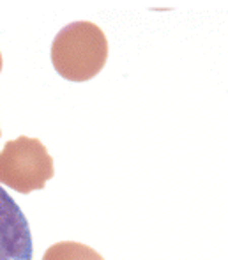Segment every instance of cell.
<instances>
[{
    "instance_id": "cell-1",
    "label": "cell",
    "mask_w": 228,
    "mask_h": 260,
    "mask_svg": "<svg viewBox=\"0 0 228 260\" xmlns=\"http://www.w3.org/2000/svg\"><path fill=\"white\" fill-rule=\"evenodd\" d=\"M51 64L69 82H89L103 71L108 39L92 21H73L58 30L51 43Z\"/></svg>"
},
{
    "instance_id": "cell-2",
    "label": "cell",
    "mask_w": 228,
    "mask_h": 260,
    "mask_svg": "<svg viewBox=\"0 0 228 260\" xmlns=\"http://www.w3.org/2000/svg\"><path fill=\"white\" fill-rule=\"evenodd\" d=\"M53 175V157L41 140L18 137L4 145L0 152V184L28 195L45 188Z\"/></svg>"
},
{
    "instance_id": "cell-3",
    "label": "cell",
    "mask_w": 228,
    "mask_h": 260,
    "mask_svg": "<svg viewBox=\"0 0 228 260\" xmlns=\"http://www.w3.org/2000/svg\"><path fill=\"white\" fill-rule=\"evenodd\" d=\"M34 246L27 216L0 186V260H32Z\"/></svg>"
},
{
    "instance_id": "cell-4",
    "label": "cell",
    "mask_w": 228,
    "mask_h": 260,
    "mask_svg": "<svg viewBox=\"0 0 228 260\" xmlns=\"http://www.w3.org/2000/svg\"><path fill=\"white\" fill-rule=\"evenodd\" d=\"M43 260H105L94 248L75 241H62L50 246Z\"/></svg>"
},
{
    "instance_id": "cell-5",
    "label": "cell",
    "mask_w": 228,
    "mask_h": 260,
    "mask_svg": "<svg viewBox=\"0 0 228 260\" xmlns=\"http://www.w3.org/2000/svg\"><path fill=\"white\" fill-rule=\"evenodd\" d=\"M0 73H2V53H0Z\"/></svg>"
},
{
    "instance_id": "cell-6",
    "label": "cell",
    "mask_w": 228,
    "mask_h": 260,
    "mask_svg": "<svg viewBox=\"0 0 228 260\" xmlns=\"http://www.w3.org/2000/svg\"><path fill=\"white\" fill-rule=\"evenodd\" d=\"M0 137H2V131H0Z\"/></svg>"
}]
</instances>
